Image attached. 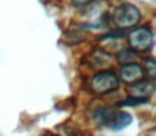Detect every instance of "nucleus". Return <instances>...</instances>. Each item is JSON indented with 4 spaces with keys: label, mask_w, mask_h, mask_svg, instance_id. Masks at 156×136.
<instances>
[{
    "label": "nucleus",
    "mask_w": 156,
    "mask_h": 136,
    "mask_svg": "<svg viewBox=\"0 0 156 136\" xmlns=\"http://www.w3.org/2000/svg\"><path fill=\"white\" fill-rule=\"evenodd\" d=\"M144 72L153 79V81H156V61H153V59H146V62H144Z\"/></svg>",
    "instance_id": "7"
},
{
    "label": "nucleus",
    "mask_w": 156,
    "mask_h": 136,
    "mask_svg": "<svg viewBox=\"0 0 156 136\" xmlns=\"http://www.w3.org/2000/svg\"><path fill=\"white\" fill-rule=\"evenodd\" d=\"M144 67L136 62H128V64H122L121 71H119V77L121 81L128 82V84H134L144 79Z\"/></svg>",
    "instance_id": "5"
},
{
    "label": "nucleus",
    "mask_w": 156,
    "mask_h": 136,
    "mask_svg": "<svg viewBox=\"0 0 156 136\" xmlns=\"http://www.w3.org/2000/svg\"><path fill=\"white\" fill-rule=\"evenodd\" d=\"M89 86H91V91L94 94H108V92H112L119 88V77L111 71H102L92 76Z\"/></svg>",
    "instance_id": "2"
},
{
    "label": "nucleus",
    "mask_w": 156,
    "mask_h": 136,
    "mask_svg": "<svg viewBox=\"0 0 156 136\" xmlns=\"http://www.w3.org/2000/svg\"><path fill=\"white\" fill-rule=\"evenodd\" d=\"M136 57V54H134V51H121L118 54V61L119 62H122V64H128V62H133V59Z\"/></svg>",
    "instance_id": "8"
},
{
    "label": "nucleus",
    "mask_w": 156,
    "mask_h": 136,
    "mask_svg": "<svg viewBox=\"0 0 156 136\" xmlns=\"http://www.w3.org/2000/svg\"><path fill=\"white\" fill-rule=\"evenodd\" d=\"M154 91V84L149 81H139V82H134L131 88V96L133 98H138V99H144L148 101V98L153 94Z\"/></svg>",
    "instance_id": "6"
},
{
    "label": "nucleus",
    "mask_w": 156,
    "mask_h": 136,
    "mask_svg": "<svg viewBox=\"0 0 156 136\" xmlns=\"http://www.w3.org/2000/svg\"><path fill=\"white\" fill-rule=\"evenodd\" d=\"M91 2H94V0H72V4L77 5V7H84V5L91 4Z\"/></svg>",
    "instance_id": "9"
},
{
    "label": "nucleus",
    "mask_w": 156,
    "mask_h": 136,
    "mask_svg": "<svg viewBox=\"0 0 156 136\" xmlns=\"http://www.w3.org/2000/svg\"><path fill=\"white\" fill-rule=\"evenodd\" d=\"M96 118H98V121H101L102 124L109 126V128H112V129L126 128L133 119L131 114H128V113H122V111L114 113V111H111V109H108V108L99 109V111L96 113Z\"/></svg>",
    "instance_id": "3"
},
{
    "label": "nucleus",
    "mask_w": 156,
    "mask_h": 136,
    "mask_svg": "<svg viewBox=\"0 0 156 136\" xmlns=\"http://www.w3.org/2000/svg\"><path fill=\"white\" fill-rule=\"evenodd\" d=\"M129 47L134 52H144L153 45V32L148 27H138L129 32Z\"/></svg>",
    "instance_id": "4"
},
{
    "label": "nucleus",
    "mask_w": 156,
    "mask_h": 136,
    "mask_svg": "<svg viewBox=\"0 0 156 136\" xmlns=\"http://www.w3.org/2000/svg\"><path fill=\"white\" fill-rule=\"evenodd\" d=\"M112 20H114V24L118 25L119 29L134 27V25H138L139 20H141V12H139L138 7H134V5H131V4H122L114 10Z\"/></svg>",
    "instance_id": "1"
}]
</instances>
